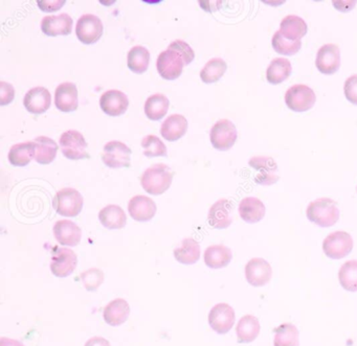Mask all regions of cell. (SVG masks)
I'll list each match as a JSON object with an SVG mask.
<instances>
[{
	"label": "cell",
	"mask_w": 357,
	"mask_h": 346,
	"mask_svg": "<svg viewBox=\"0 0 357 346\" xmlns=\"http://www.w3.org/2000/svg\"><path fill=\"white\" fill-rule=\"evenodd\" d=\"M168 49L181 54V57L183 58V61H185V65L191 63L194 58H195V53H194L193 49H192L187 42L183 40L173 41V42L169 45Z\"/></svg>",
	"instance_id": "b9f144b4"
},
{
	"label": "cell",
	"mask_w": 357,
	"mask_h": 346,
	"mask_svg": "<svg viewBox=\"0 0 357 346\" xmlns=\"http://www.w3.org/2000/svg\"><path fill=\"white\" fill-rule=\"evenodd\" d=\"M54 235L58 243L68 247H75L80 243L82 230L80 227L70 220H60L54 225Z\"/></svg>",
	"instance_id": "ac0fdd59"
},
{
	"label": "cell",
	"mask_w": 357,
	"mask_h": 346,
	"mask_svg": "<svg viewBox=\"0 0 357 346\" xmlns=\"http://www.w3.org/2000/svg\"><path fill=\"white\" fill-rule=\"evenodd\" d=\"M273 49L278 54L281 55L291 56L298 53L302 47V41H291L288 39L284 38L281 33L278 31L273 34V40H271Z\"/></svg>",
	"instance_id": "f35d334b"
},
{
	"label": "cell",
	"mask_w": 357,
	"mask_h": 346,
	"mask_svg": "<svg viewBox=\"0 0 357 346\" xmlns=\"http://www.w3.org/2000/svg\"><path fill=\"white\" fill-rule=\"evenodd\" d=\"M64 3L66 1L62 0V1H38L37 5L43 12H55L58 11Z\"/></svg>",
	"instance_id": "f6af8a7d"
},
{
	"label": "cell",
	"mask_w": 357,
	"mask_h": 346,
	"mask_svg": "<svg viewBox=\"0 0 357 346\" xmlns=\"http://www.w3.org/2000/svg\"><path fill=\"white\" fill-rule=\"evenodd\" d=\"M187 131V118L181 114H172L162 123L160 134L166 141H175L181 139Z\"/></svg>",
	"instance_id": "cb8c5ba5"
},
{
	"label": "cell",
	"mask_w": 357,
	"mask_h": 346,
	"mask_svg": "<svg viewBox=\"0 0 357 346\" xmlns=\"http://www.w3.org/2000/svg\"><path fill=\"white\" fill-rule=\"evenodd\" d=\"M344 93L350 103L357 105V74H353L344 81Z\"/></svg>",
	"instance_id": "7bdbcfd3"
},
{
	"label": "cell",
	"mask_w": 357,
	"mask_h": 346,
	"mask_svg": "<svg viewBox=\"0 0 357 346\" xmlns=\"http://www.w3.org/2000/svg\"><path fill=\"white\" fill-rule=\"evenodd\" d=\"M273 276L271 264L264 258H252L245 266L246 281L254 287H263Z\"/></svg>",
	"instance_id": "9a60e30c"
},
{
	"label": "cell",
	"mask_w": 357,
	"mask_h": 346,
	"mask_svg": "<svg viewBox=\"0 0 357 346\" xmlns=\"http://www.w3.org/2000/svg\"><path fill=\"white\" fill-rule=\"evenodd\" d=\"M78 258L70 248H58L54 251L51 271L57 277H68L77 268Z\"/></svg>",
	"instance_id": "4fadbf2b"
},
{
	"label": "cell",
	"mask_w": 357,
	"mask_h": 346,
	"mask_svg": "<svg viewBox=\"0 0 357 346\" xmlns=\"http://www.w3.org/2000/svg\"><path fill=\"white\" fill-rule=\"evenodd\" d=\"M35 143L34 141H26L14 145L10 149L9 158L10 164L15 166H26L30 164L31 160L35 159Z\"/></svg>",
	"instance_id": "1f68e13d"
},
{
	"label": "cell",
	"mask_w": 357,
	"mask_h": 346,
	"mask_svg": "<svg viewBox=\"0 0 357 346\" xmlns=\"http://www.w3.org/2000/svg\"><path fill=\"white\" fill-rule=\"evenodd\" d=\"M353 249V239L346 231H334L323 242V251L328 258L340 260Z\"/></svg>",
	"instance_id": "5b68a950"
},
{
	"label": "cell",
	"mask_w": 357,
	"mask_h": 346,
	"mask_svg": "<svg viewBox=\"0 0 357 346\" xmlns=\"http://www.w3.org/2000/svg\"><path fill=\"white\" fill-rule=\"evenodd\" d=\"M142 147L144 149V155L147 157H158L167 156L168 150L166 145L155 135H147L142 139Z\"/></svg>",
	"instance_id": "ab89813d"
},
{
	"label": "cell",
	"mask_w": 357,
	"mask_h": 346,
	"mask_svg": "<svg viewBox=\"0 0 357 346\" xmlns=\"http://www.w3.org/2000/svg\"><path fill=\"white\" fill-rule=\"evenodd\" d=\"M315 101L314 91L305 84L294 85L285 93L286 105L292 111H307L314 106Z\"/></svg>",
	"instance_id": "277c9868"
},
{
	"label": "cell",
	"mask_w": 357,
	"mask_h": 346,
	"mask_svg": "<svg viewBox=\"0 0 357 346\" xmlns=\"http://www.w3.org/2000/svg\"><path fill=\"white\" fill-rule=\"evenodd\" d=\"M227 62L221 58H213L206 62V65L200 72V78L206 84H212L222 78L227 72Z\"/></svg>",
	"instance_id": "d590c367"
},
{
	"label": "cell",
	"mask_w": 357,
	"mask_h": 346,
	"mask_svg": "<svg viewBox=\"0 0 357 346\" xmlns=\"http://www.w3.org/2000/svg\"><path fill=\"white\" fill-rule=\"evenodd\" d=\"M174 258L183 265H193L200 258V246L197 241L188 237L174 250Z\"/></svg>",
	"instance_id": "4dcf8cb0"
},
{
	"label": "cell",
	"mask_w": 357,
	"mask_h": 346,
	"mask_svg": "<svg viewBox=\"0 0 357 346\" xmlns=\"http://www.w3.org/2000/svg\"><path fill=\"white\" fill-rule=\"evenodd\" d=\"M185 61L181 54L171 49L162 52L158 57L156 68L158 74L166 80H176L183 72Z\"/></svg>",
	"instance_id": "30bf717a"
},
{
	"label": "cell",
	"mask_w": 357,
	"mask_h": 346,
	"mask_svg": "<svg viewBox=\"0 0 357 346\" xmlns=\"http://www.w3.org/2000/svg\"><path fill=\"white\" fill-rule=\"evenodd\" d=\"M260 333V323L258 318L252 315H245L240 319L236 327L238 342L250 343L254 341Z\"/></svg>",
	"instance_id": "f546056e"
},
{
	"label": "cell",
	"mask_w": 357,
	"mask_h": 346,
	"mask_svg": "<svg viewBox=\"0 0 357 346\" xmlns=\"http://www.w3.org/2000/svg\"><path fill=\"white\" fill-rule=\"evenodd\" d=\"M0 346H24V344L17 340L10 339V338L3 337L0 339Z\"/></svg>",
	"instance_id": "c3c4849f"
},
{
	"label": "cell",
	"mask_w": 357,
	"mask_h": 346,
	"mask_svg": "<svg viewBox=\"0 0 357 346\" xmlns=\"http://www.w3.org/2000/svg\"><path fill=\"white\" fill-rule=\"evenodd\" d=\"M128 97L116 89L106 91L100 99V107L110 116H122L128 109Z\"/></svg>",
	"instance_id": "2e32d148"
},
{
	"label": "cell",
	"mask_w": 357,
	"mask_h": 346,
	"mask_svg": "<svg viewBox=\"0 0 357 346\" xmlns=\"http://www.w3.org/2000/svg\"><path fill=\"white\" fill-rule=\"evenodd\" d=\"M204 262L212 269H221L227 267L233 258V253L225 245H213L204 251Z\"/></svg>",
	"instance_id": "83f0119b"
},
{
	"label": "cell",
	"mask_w": 357,
	"mask_h": 346,
	"mask_svg": "<svg viewBox=\"0 0 357 346\" xmlns=\"http://www.w3.org/2000/svg\"><path fill=\"white\" fill-rule=\"evenodd\" d=\"M211 143L219 151H227L235 145L238 133L235 125L227 118L218 120L211 129Z\"/></svg>",
	"instance_id": "8992f818"
},
{
	"label": "cell",
	"mask_w": 357,
	"mask_h": 346,
	"mask_svg": "<svg viewBox=\"0 0 357 346\" xmlns=\"http://www.w3.org/2000/svg\"><path fill=\"white\" fill-rule=\"evenodd\" d=\"M59 143L62 153L68 159L80 160L89 157L86 152V141L79 131H66L60 137Z\"/></svg>",
	"instance_id": "52a82bcc"
},
{
	"label": "cell",
	"mask_w": 357,
	"mask_h": 346,
	"mask_svg": "<svg viewBox=\"0 0 357 346\" xmlns=\"http://www.w3.org/2000/svg\"><path fill=\"white\" fill-rule=\"evenodd\" d=\"M333 5L337 8V10L346 12L352 9L356 5V1H333Z\"/></svg>",
	"instance_id": "7dc6e473"
},
{
	"label": "cell",
	"mask_w": 357,
	"mask_h": 346,
	"mask_svg": "<svg viewBox=\"0 0 357 346\" xmlns=\"http://www.w3.org/2000/svg\"><path fill=\"white\" fill-rule=\"evenodd\" d=\"M169 102L168 97L162 93H155L148 97L145 103V114L149 120H160L168 113Z\"/></svg>",
	"instance_id": "d6a6232c"
},
{
	"label": "cell",
	"mask_w": 357,
	"mask_h": 346,
	"mask_svg": "<svg viewBox=\"0 0 357 346\" xmlns=\"http://www.w3.org/2000/svg\"><path fill=\"white\" fill-rule=\"evenodd\" d=\"M250 166L258 171L255 181L260 185H273L279 180L278 164L273 158L267 156H255L250 158Z\"/></svg>",
	"instance_id": "7c38bea8"
},
{
	"label": "cell",
	"mask_w": 357,
	"mask_h": 346,
	"mask_svg": "<svg viewBox=\"0 0 357 346\" xmlns=\"http://www.w3.org/2000/svg\"><path fill=\"white\" fill-rule=\"evenodd\" d=\"M128 212L131 218L137 222H147L156 214V204L147 196H135L129 201Z\"/></svg>",
	"instance_id": "44dd1931"
},
{
	"label": "cell",
	"mask_w": 357,
	"mask_h": 346,
	"mask_svg": "<svg viewBox=\"0 0 357 346\" xmlns=\"http://www.w3.org/2000/svg\"><path fill=\"white\" fill-rule=\"evenodd\" d=\"M99 220L107 229H122L127 224V216L124 210L114 204L105 206L100 210Z\"/></svg>",
	"instance_id": "484cf974"
},
{
	"label": "cell",
	"mask_w": 357,
	"mask_h": 346,
	"mask_svg": "<svg viewBox=\"0 0 357 346\" xmlns=\"http://www.w3.org/2000/svg\"><path fill=\"white\" fill-rule=\"evenodd\" d=\"M356 191H357V189H356Z\"/></svg>",
	"instance_id": "681fc988"
},
{
	"label": "cell",
	"mask_w": 357,
	"mask_h": 346,
	"mask_svg": "<svg viewBox=\"0 0 357 346\" xmlns=\"http://www.w3.org/2000/svg\"><path fill=\"white\" fill-rule=\"evenodd\" d=\"M279 32L288 40H301L307 34V24L298 16L287 15L282 19Z\"/></svg>",
	"instance_id": "d4e9b609"
},
{
	"label": "cell",
	"mask_w": 357,
	"mask_h": 346,
	"mask_svg": "<svg viewBox=\"0 0 357 346\" xmlns=\"http://www.w3.org/2000/svg\"><path fill=\"white\" fill-rule=\"evenodd\" d=\"M15 97V89L9 83L0 82V105L5 106L11 103Z\"/></svg>",
	"instance_id": "ee69618b"
},
{
	"label": "cell",
	"mask_w": 357,
	"mask_h": 346,
	"mask_svg": "<svg viewBox=\"0 0 357 346\" xmlns=\"http://www.w3.org/2000/svg\"><path fill=\"white\" fill-rule=\"evenodd\" d=\"M340 285L347 291H357V260H348L338 272Z\"/></svg>",
	"instance_id": "74e56055"
},
{
	"label": "cell",
	"mask_w": 357,
	"mask_h": 346,
	"mask_svg": "<svg viewBox=\"0 0 357 346\" xmlns=\"http://www.w3.org/2000/svg\"><path fill=\"white\" fill-rule=\"evenodd\" d=\"M150 53L145 47L137 45L129 51L127 56V64L131 72L143 74L149 68Z\"/></svg>",
	"instance_id": "e575fe53"
},
{
	"label": "cell",
	"mask_w": 357,
	"mask_h": 346,
	"mask_svg": "<svg viewBox=\"0 0 357 346\" xmlns=\"http://www.w3.org/2000/svg\"><path fill=\"white\" fill-rule=\"evenodd\" d=\"M103 22L93 14H85L77 22L76 35L84 45L98 42L103 35Z\"/></svg>",
	"instance_id": "ba28073f"
},
{
	"label": "cell",
	"mask_w": 357,
	"mask_h": 346,
	"mask_svg": "<svg viewBox=\"0 0 357 346\" xmlns=\"http://www.w3.org/2000/svg\"><path fill=\"white\" fill-rule=\"evenodd\" d=\"M131 150L122 141H112L104 146L102 160L112 168H128L131 164Z\"/></svg>",
	"instance_id": "9c48e42d"
},
{
	"label": "cell",
	"mask_w": 357,
	"mask_h": 346,
	"mask_svg": "<svg viewBox=\"0 0 357 346\" xmlns=\"http://www.w3.org/2000/svg\"><path fill=\"white\" fill-rule=\"evenodd\" d=\"M84 346H112V344L105 338L93 337L85 343Z\"/></svg>",
	"instance_id": "bcb514c9"
},
{
	"label": "cell",
	"mask_w": 357,
	"mask_h": 346,
	"mask_svg": "<svg viewBox=\"0 0 357 346\" xmlns=\"http://www.w3.org/2000/svg\"><path fill=\"white\" fill-rule=\"evenodd\" d=\"M81 281L87 291H97L104 281L103 271L98 268H91L80 275Z\"/></svg>",
	"instance_id": "60d3db41"
},
{
	"label": "cell",
	"mask_w": 357,
	"mask_h": 346,
	"mask_svg": "<svg viewBox=\"0 0 357 346\" xmlns=\"http://www.w3.org/2000/svg\"><path fill=\"white\" fill-rule=\"evenodd\" d=\"M73 18L68 14L62 13L57 16H45L41 20V30L47 36L70 35L73 30Z\"/></svg>",
	"instance_id": "7402d4cb"
},
{
	"label": "cell",
	"mask_w": 357,
	"mask_h": 346,
	"mask_svg": "<svg viewBox=\"0 0 357 346\" xmlns=\"http://www.w3.org/2000/svg\"><path fill=\"white\" fill-rule=\"evenodd\" d=\"M239 214L245 222H260L265 216L264 203L258 198H244L239 204Z\"/></svg>",
	"instance_id": "4316f807"
},
{
	"label": "cell",
	"mask_w": 357,
	"mask_h": 346,
	"mask_svg": "<svg viewBox=\"0 0 357 346\" xmlns=\"http://www.w3.org/2000/svg\"><path fill=\"white\" fill-rule=\"evenodd\" d=\"M235 310L227 304H218L213 306L208 314V324L216 333H227L235 324Z\"/></svg>",
	"instance_id": "8fae6325"
},
{
	"label": "cell",
	"mask_w": 357,
	"mask_h": 346,
	"mask_svg": "<svg viewBox=\"0 0 357 346\" xmlns=\"http://www.w3.org/2000/svg\"><path fill=\"white\" fill-rule=\"evenodd\" d=\"M291 63L285 58H275L269 63L266 70V79L271 84L277 85L289 78Z\"/></svg>",
	"instance_id": "836d02e7"
},
{
	"label": "cell",
	"mask_w": 357,
	"mask_h": 346,
	"mask_svg": "<svg viewBox=\"0 0 357 346\" xmlns=\"http://www.w3.org/2000/svg\"><path fill=\"white\" fill-rule=\"evenodd\" d=\"M275 346H298V331L291 323H283L275 329Z\"/></svg>",
	"instance_id": "8d00e7d4"
},
{
	"label": "cell",
	"mask_w": 357,
	"mask_h": 346,
	"mask_svg": "<svg viewBox=\"0 0 357 346\" xmlns=\"http://www.w3.org/2000/svg\"><path fill=\"white\" fill-rule=\"evenodd\" d=\"M82 195L77 189L66 187L57 191L53 200V207L57 214L63 217H76L82 212Z\"/></svg>",
	"instance_id": "3957f363"
},
{
	"label": "cell",
	"mask_w": 357,
	"mask_h": 346,
	"mask_svg": "<svg viewBox=\"0 0 357 346\" xmlns=\"http://www.w3.org/2000/svg\"><path fill=\"white\" fill-rule=\"evenodd\" d=\"M173 173L167 164H156L148 168L141 177V184L147 193L158 196L170 189Z\"/></svg>",
	"instance_id": "6da1fadb"
},
{
	"label": "cell",
	"mask_w": 357,
	"mask_h": 346,
	"mask_svg": "<svg viewBox=\"0 0 357 346\" xmlns=\"http://www.w3.org/2000/svg\"><path fill=\"white\" fill-rule=\"evenodd\" d=\"M233 204L227 199L215 202L208 210V224L216 229H225L233 222Z\"/></svg>",
	"instance_id": "d6986e66"
},
{
	"label": "cell",
	"mask_w": 357,
	"mask_h": 346,
	"mask_svg": "<svg viewBox=\"0 0 357 346\" xmlns=\"http://www.w3.org/2000/svg\"><path fill=\"white\" fill-rule=\"evenodd\" d=\"M315 65L324 74H332L337 72L340 66V47L333 43H327L319 47Z\"/></svg>",
	"instance_id": "5bb4252c"
},
{
	"label": "cell",
	"mask_w": 357,
	"mask_h": 346,
	"mask_svg": "<svg viewBox=\"0 0 357 346\" xmlns=\"http://www.w3.org/2000/svg\"><path fill=\"white\" fill-rule=\"evenodd\" d=\"M309 221L321 227H331L340 219L337 204L329 198H319L310 202L306 210Z\"/></svg>",
	"instance_id": "7a4b0ae2"
},
{
	"label": "cell",
	"mask_w": 357,
	"mask_h": 346,
	"mask_svg": "<svg viewBox=\"0 0 357 346\" xmlns=\"http://www.w3.org/2000/svg\"><path fill=\"white\" fill-rule=\"evenodd\" d=\"M56 107L62 112H72L78 109V88L76 84L64 82L55 91Z\"/></svg>",
	"instance_id": "ffe728a7"
},
{
	"label": "cell",
	"mask_w": 357,
	"mask_h": 346,
	"mask_svg": "<svg viewBox=\"0 0 357 346\" xmlns=\"http://www.w3.org/2000/svg\"><path fill=\"white\" fill-rule=\"evenodd\" d=\"M35 160L40 164H50L57 156L58 145L47 136H38L34 139Z\"/></svg>",
	"instance_id": "f1b7e54d"
},
{
	"label": "cell",
	"mask_w": 357,
	"mask_h": 346,
	"mask_svg": "<svg viewBox=\"0 0 357 346\" xmlns=\"http://www.w3.org/2000/svg\"><path fill=\"white\" fill-rule=\"evenodd\" d=\"M130 315V306L123 298L112 300L104 308L103 317L106 323L112 327H119L126 322Z\"/></svg>",
	"instance_id": "603a6c76"
},
{
	"label": "cell",
	"mask_w": 357,
	"mask_h": 346,
	"mask_svg": "<svg viewBox=\"0 0 357 346\" xmlns=\"http://www.w3.org/2000/svg\"><path fill=\"white\" fill-rule=\"evenodd\" d=\"M51 93L45 87H34L24 95V107L33 114L45 113L51 107Z\"/></svg>",
	"instance_id": "e0dca14e"
}]
</instances>
